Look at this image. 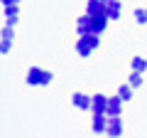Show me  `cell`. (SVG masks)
I'll list each match as a JSON object with an SVG mask.
<instances>
[{
	"mask_svg": "<svg viewBox=\"0 0 147 138\" xmlns=\"http://www.w3.org/2000/svg\"><path fill=\"white\" fill-rule=\"evenodd\" d=\"M17 17H20V10H17V5H3V25L15 27Z\"/></svg>",
	"mask_w": 147,
	"mask_h": 138,
	"instance_id": "cell-6",
	"label": "cell"
},
{
	"mask_svg": "<svg viewBox=\"0 0 147 138\" xmlns=\"http://www.w3.org/2000/svg\"><path fill=\"white\" fill-rule=\"evenodd\" d=\"M123 104H125V101L120 99V96H108V106H105V113H108V116H120L123 113Z\"/></svg>",
	"mask_w": 147,
	"mask_h": 138,
	"instance_id": "cell-7",
	"label": "cell"
},
{
	"mask_svg": "<svg viewBox=\"0 0 147 138\" xmlns=\"http://www.w3.org/2000/svg\"><path fill=\"white\" fill-rule=\"evenodd\" d=\"M3 5H20V0H0Z\"/></svg>",
	"mask_w": 147,
	"mask_h": 138,
	"instance_id": "cell-19",
	"label": "cell"
},
{
	"mask_svg": "<svg viewBox=\"0 0 147 138\" xmlns=\"http://www.w3.org/2000/svg\"><path fill=\"white\" fill-rule=\"evenodd\" d=\"M105 15H108V20H120L123 15V3L120 0H108V5H105Z\"/></svg>",
	"mask_w": 147,
	"mask_h": 138,
	"instance_id": "cell-8",
	"label": "cell"
},
{
	"mask_svg": "<svg viewBox=\"0 0 147 138\" xmlns=\"http://www.w3.org/2000/svg\"><path fill=\"white\" fill-rule=\"evenodd\" d=\"M52 79H54V74L47 72V69H42V67H32L30 72H27V77H25V81L30 86H47Z\"/></svg>",
	"mask_w": 147,
	"mask_h": 138,
	"instance_id": "cell-2",
	"label": "cell"
},
{
	"mask_svg": "<svg viewBox=\"0 0 147 138\" xmlns=\"http://www.w3.org/2000/svg\"><path fill=\"white\" fill-rule=\"evenodd\" d=\"M12 49V40H3V42H0V52L3 54H7Z\"/></svg>",
	"mask_w": 147,
	"mask_h": 138,
	"instance_id": "cell-18",
	"label": "cell"
},
{
	"mask_svg": "<svg viewBox=\"0 0 147 138\" xmlns=\"http://www.w3.org/2000/svg\"><path fill=\"white\" fill-rule=\"evenodd\" d=\"M135 22L137 25H147V8H137L135 10Z\"/></svg>",
	"mask_w": 147,
	"mask_h": 138,
	"instance_id": "cell-16",
	"label": "cell"
},
{
	"mask_svg": "<svg viewBox=\"0 0 147 138\" xmlns=\"http://www.w3.org/2000/svg\"><path fill=\"white\" fill-rule=\"evenodd\" d=\"M105 5H108V0H88L86 3V12L88 15H103Z\"/></svg>",
	"mask_w": 147,
	"mask_h": 138,
	"instance_id": "cell-11",
	"label": "cell"
},
{
	"mask_svg": "<svg viewBox=\"0 0 147 138\" xmlns=\"http://www.w3.org/2000/svg\"><path fill=\"white\" fill-rule=\"evenodd\" d=\"M98 44H100V35H96V32L79 35V40H76V54L79 57H91L93 49H98Z\"/></svg>",
	"mask_w": 147,
	"mask_h": 138,
	"instance_id": "cell-1",
	"label": "cell"
},
{
	"mask_svg": "<svg viewBox=\"0 0 147 138\" xmlns=\"http://www.w3.org/2000/svg\"><path fill=\"white\" fill-rule=\"evenodd\" d=\"M108 15H91V32H96V35H103L105 30H108Z\"/></svg>",
	"mask_w": 147,
	"mask_h": 138,
	"instance_id": "cell-5",
	"label": "cell"
},
{
	"mask_svg": "<svg viewBox=\"0 0 147 138\" xmlns=\"http://www.w3.org/2000/svg\"><path fill=\"white\" fill-rule=\"evenodd\" d=\"M91 101H93V96L84 94V91H74V96H71V104L76 109H81V111H91Z\"/></svg>",
	"mask_w": 147,
	"mask_h": 138,
	"instance_id": "cell-3",
	"label": "cell"
},
{
	"mask_svg": "<svg viewBox=\"0 0 147 138\" xmlns=\"http://www.w3.org/2000/svg\"><path fill=\"white\" fill-rule=\"evenodd\" d=\"M105 106H108V96H105V94H93L91 111H93V113H105Z\"/></svg>",
	"mask_w": 147,
	"mask_h": 138,
	"instance_id": "cell-10",
	"label": "cell"
},
{
	"mask_svg": "<svg viewBox=\"0 0 147 138\" xmlns=\"http://www.w3.org/2000/svg\"><path fill=\"white\" fill-rule=\"evenodd\" d=\"M105 136H110V138L123 136V118H120V116H108V128H105Z\"/></svg>",
	"mask_w": 147,
	"mask_h": 138,
	"instance_id": "cell-4",
	"label": "cell"
},
{
	"mask_svg": "<svg viewBox=\"0 0 147 138\" xmlns=\"http://www.w3.org/2000/svg\"><path fill=\"white\" fill-rule=\"evenodd\" d=\"M130 67H132V72H142V74H145V69H147V59L137 54V57H132V59H130Z\"/></svg>",
	"mask_w": 147,
	"mask_h": 138,
	"instance_id": "cell-13",
	"label": "cell"
},
{
	"mask_svg": "<svg viewBox=\"0 0 147 138\" xmlns=\"http://www.w3.org/2000/svg\"><path fill=\"white\" fill-rule=\"evenodd\" d=\"M91 128H93V133H105V128H108V113H93Z\"/></svg>",
	"mask_w": 147,
	"mask_h": 138,
	"instance_id": "cell-9",
	"label": "cell"
},
{
	"mask_svg": "<svg viewBox=\"0 0 147 138\" xmlns=\"http://www.w3.org/2000/svg\"><path fill=\"white\" fill-rule=\"evenodd\" d=\"M142 72H130V77H127V84L132 86V89H137V86H142Z\"/></svg>",
	"mask_w": 147,
	"mask_h": 138,
	"instance_id": "cell-14",
	"label": "cell"
},
{
	"mask_svg": "<svg viewBox=\"0 0 147 138\" xmlns=\"http://www.w3.org/2000/svg\"><path fill=\"white\" fill-rule=\"evenodd\" d=\"M118 96H120L123 101H132V86L130 84H123L120 89H118Z\"/></svg>",
	"mask_w": 147,
	"mask_h": 138,
	"instance_id": "cell-15",
	"label": "cell"
},
{
	"mask_svg": "<svg viewBox=\"0 0 147 138\" xmlns=\"http://www.w3.org/2000/svg\"><path fill=\"white\" fill-rule=\"evenodd\" d=\"M3 40H15V27L3 25Z\"/></svg>",
	"mask_w": 147,
	"mask_h": 138,
	"instance_id": "cell-17",
	"label": "cell"
},
{
	"mask_svg": "<svg viewBox=\"0 0 147 138\" xmlns=\"http://www.w3.org/2000/svg\"><path fill=\"white\" fill-rule=\"evenodd\" d=\"M88 32H91V15L86 12L76 20V35H88Z\"/></svg>",
	"mask_w": 147,
	"mask_h": 138,
	"instance_id": "cell-12",
	"label": "cell"
}]
</instances>
